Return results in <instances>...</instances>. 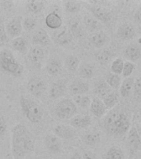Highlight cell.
<instances>
[{"instance_id":"1","label":"cell","mask_w":141,"mask_h":159,"mask_svg":"<svg viewBox=\"0 0 141 159\" xmlns=\"http://www.w3.org/2000/svg\"><path fill=\"white\" fill-rule=\"evenodd\" d=\"M35 149L34 138L26 126L17 124L12 129L11 152L13 159H24Z\"/></svg>"},{"instance_id":"2","label":"cell","mask_w":141,"mask_h":159,"mask_svg":"<svg viewBox=\"0 0 141 159\" xmlns=\"http://www.w3.org/2000/svg\"><path fill=\"white\" fill-rule=\"evenodd\" d=\"M102 126L110 136L123 138L130 129L129 115L125 109L114 107L104 116Z\"/></svg>"},{"instance_id":"3","label":"cell","mask_w":141,"mask_h":159,"mask_svg":"<svg viewBox=\"0 0 141 159\" xmlns=\"http://www.w3.org/2000/svg\"><path fill=\"white\" fill-rule=\"evenodd\" d=\"M20 106L22 114L32 124H38L43 118V109L37 101L25 95L20 97Z\"/></svg>"},{"instance_id":"4","label":"cell","mask_w":141,"mask_h":159,"mask_svg":"<svg viewBox=\"0 0 141 159\" xmlns=\"http://www.w3.org/2000/svg\"><path fill=\"white\" fill-rule=\"evenodd\" d=\"M0 69L14 77L21 76L24 70L22 65L8 49H3L0 52Z\"/></svg>"},{"instance_id":"5","label":"cell","mask_w":141,"mask_h":159,"mask_svg":"<svg viewBox=\"0 0 141 159\" xmlns=\"http://www.w3.org/2000/svg\"><path fill=\"white\" fill-rule=\"evenodd\" d=\"M55 112L61 119H71L77 113V106L70 99H62L57 104Z\"/></svg>"},{"instance_id":"6","label":"cell","mask_w":141,"mask_h":159,"mask_svg":"<svg viewBox=\"0 0 141 159\" xmlns=\"http://www.w3.org/2000/svg\"><path fill=\"white\" fill-rule=\"evenodd\" d=\"M27 89L30 94L35 97L42 96L47 90V84L44 80L37 76L30 78L27 82Z\"/></svg>"},{"instance_id":"7","label":"cell","mask_w":141,"mask_h":159,"mask_svg":"<svg viewBox=\"0 0 141 159\" xmlns=\"http://www.w3.org/2000/svg\"><path fill=\"white\" fill-rule=\"evenodd\" d=\"M22 17L17 16V17H12V19L9 20L4 25L7 37L14 39L16 37L21 36V33L22 32Z\"/></svg>"},{"instance_id":"8","label":"cell","mask_w":141,"mask_h":159,"mask_svg":"<svg viewBox=\"0 0 141 159\" xmlns=\"http://www.w3.org/2000/svg\"><path fill=\"white\" fill-rule=\"evenodd\" d=\"M127 146L132 153L141 149V138L136 128L133 126L129 129L127 137Z\"/></svg>"},{"instance_id":"9","label":"cell","mask_w":141,"mask_h":159,"mask_svg":"<svg viewBox=\"0 0 141 159\" xmlns=\"http://www.w3.org/2000/svg\"><path fill=\"white\" fill-rule=\"evenodd\" d=\"M52 133L55 136L60 139H72L76 136V129L72 128L71 125L67 124H57L54 127Z\"/></svg>"},{"instance_id":"10","label":"cell","mask_w":141,"mask_h":159,"mask_svg":"<svg viewBox=\"0 0 141 159\" xmlns=\"http://www.w3.org/2000/svg\"><path fill=\"white\" fill-rule=\"evenodd\" d=\"M73 35L67 27H61L59 29L56 30L53 36V39L55 42L61 46H66L70 44L73 40Z\"/></svg>"},{"instance_id":"11","label":"cell","mask_w":141,"mask_h":159,"mask_svg":"<svg viewBox=\"0 0 141 159\" xmlns=\"http://www.w3.org/2000/svg\"><path fill=\"white\" fill-rule=\"evenodd\" d=\"M27 57L32 65L40 66L45 59L44 50L38 46H32L27 52Z\"/></svg>"},{"instance_id":"12","label":"cell","mask_w":141,"mask_h":159,"mask_svg":"<svg viewBox=\"0 0 141 159\" xmlns=\"http://www.w3.org/2000/svg\"><path fill=\"white\" fill-rule=\"evenodd\" d=\"M89 84L82 79H75L69 85V92L72 96L82 95L89 91Z\"/></svg>"},{"instance_id":"13","label":"cell","mask_w":141,"mask_h":159,"mask_svg":"<svg viewBox=\"0 0 141 159\" xmlns=\"http://www.w3.org/2000/svg\"><path fill=\"white\" fill-rule=\"evenodd\" d=\"M88 9L92 13V16L96 17L98 21L103 22H108L111 19V13L108 10L97 5H89Z\"/></svg>"},{"instance_id":"14","label":"cell","mask_w":141,"mask_h":159,"mask_svg":"<svg viewBox=\"0 0 141 159\" xmlns=\"http://www.w3.org/2000/svg\"><path fill=\"white\" fill-rule=\"evenodd\" d=\"M44 145L52 153H58L62 149V141L53 134H47L44 138Z\"/></svg>"},{"instance_id":"15","label":"cell","mask_w":141,"mask_h":159,"mask_svg":"<svg viewBox=\"0 0 141 159\" xmlns=\"http://www.w3.org/2000/svg\"><path fill=\"white\" fill-rule=\"evenodd\" d=\"M89 109L90 112L98 119H102L106 114L107 111V109L105 106L103 101L97 97L92 99Z\"/></svg>"},{"instance_id":"16","label":"cell","mask_w":141,"mask_h":159,"mask_svg":"<svg viewBox=\"0 0 141 159\" xmlns=\"http://www.w3.org/2000/svg\"><path fill=\"white\" fill-rule=\"evenodd\" d=\"M116 34L118 37L122 40H131L135 37L136 32L133 25L128 22H124L118 27Z\"/></svg>"},{"instance_id":"17","label":"cell","mask_w":141,"mask_h":159,"mask_svg":"<svg viewBox=\"0 0 141 159\" xmlns=\"http://www.w3.org/2000/svg\"><path fill=\"white\" fill-rule=\"evenodd\" d=\"M51 42V38L48 35L47 32L43 28L38 29L34 32V34L32 35V46H38V47H45L48 45Z\"/></svg>"},{"instance_id":"18","label":"cell","mask_w":141,"mask_h":159,"mask_svg":"<svg viewBox=\"0 0 141 159\" xmlns=\"http://www.w3.org/2000/svg\"><path fill=\"white\" fill-rule=\"evenodd\" d=\"M70 125L75 129H85L91 126L92 118L85 114V115H75L70 119Z\"/></svg>"},{"instance_id":"19","label":"cell","mask_w":141,"mask_h":159,"mask_svg":"<svg viewBox=\"0 0 141 159\" xmlns=\"http://www.w3.org/2000/svg\"><path fill=\"white\" fill-rule=\"evenodd\" d=\"M124 55L130 62L136 61L141 57V47L136 43H131L125 49Z\"/></svg>"},{"instance_id":"20","label":"cell","mask_w":141,"mask_h":159,"mask_svg":"<svg viewBox=\"0 0 141 159\" xmlns=\"http://www.w3.org/2000/svg\"><path fill=\"white\" fill-rule=\"evenodd\" d=\"M45 23L48 28L56 31L62 27V19L57 12H52L47 15L45 18Z\"/></svg>"},{"instance_id":"21","label":"cell","mask_w":141,"mask_h":159,"mask_svg":"<svg viewBox=\"0 0 141 159\" xmlns=\"http://www.w3.org/2000/svg\"><path fill=\"white\" fill-rule=\"evenodd\" d=\"M112 90L110 87L107 84L105 80H99L95 83L94 92L96 94L97 98L103 99L107 94H109Z\"/></svg>"},{"instance_id":"22","label":"cell","mask_w":141,"mask_h":159,"mask_svg":"<svg viewBox=\"0 0 141 159\" xmlns=\"http://www.w3.org/2000/svg\"><path fill=\"white\" fill-rule=\"evenodd\" d=\"M89 41L93 47L100 48V47H103L106 43L107 41H108V37H107L106 34L103 31L100 30V31L93 32L90 36Z\"/></svg>"},{"instance_id":"23","label":"cell","mask_w":141,"mask_h":159,"mask_svg":"<svg viewBox=\"0 0 141 159\" xmlns=\"http://www.w3.org/2000/svg\"><path fill=\"white\" fill-rule=\"evenodd\" d=\"M66 92V84L63 81H57L52 84L49 89V97L56 99L63 96Z\"/></svg>"},{"instance_id":"24","label":"cell","mask_w":141,"mask_h":159,"mask_svg":"<svg viewBox=\"0 0 141 159\" xmlns=\"http://www.w3.org/2000/svg\"><path fill=\"white\" fill-rule=\"evenodd\" d=\"M12 47L15 51H17V52H19L22 55H27L29 51L28 42L25 37H21V36L12 39Z\"/></svg>"},{"instance_id":"25","label":"cell","mask_w":141,"mask_h":159,"mask_svg":"<svg viewBox=\"0 0 141 159\" xmlns=\"http://www.w3.org/2000/svg\"><path fill=\"white\" fill-rule=\"evenodd\" d=\"M82 141L86 145L88 146H96L101 142V134L99 131H91L86 133L82 137Z\"/></svg>"},{"instance_id":"26","label":"cell","mask_w":141,"mask_h":159,"mask_svg":"<svg viewBox=\"0 0 141 159\" xmlns=\"http://www.w3.org/2000/svg\"><path fill=\"white\" fill-rule=\"evenodd\" d=\"M134 79L133 77L129 76L127 77L121 82L120 86V93L121 94L122 97L126 98L130 94L132 89L134 88Z\"/></svg>"},{"instance_id":"27","label":"cell","mask_w":141,"mask_h":159,"mask_svg":"<svg viewBox=\"0 0 141 159\" xmlns=\"http://www.w3.org/2000/svg\"><path fill=\"white\" fill-rule=\"evenodd\" d=\"M78 72V75H79L82 79H92V77L95 75L96 73V70L94 66L90 64H85L80 65L79 68L77 70Z\"/></svg>"},{"instance_id":"28","label":"cell","mask_w":141,"mask_h":159,"mask_svg":"<svg viewBox=\"0 0 141 159\" xmlns=\"http://www.w3.org/2000/svg\"><path fill=\"white\" fill-rule=\"evenodd\" d=\"M62 62L60 61L58 59L50 60L46 66V70H47V74L52 75V76L57 75L60 72L62 71Z\"/></svg>"},{"instance_id":"29","label":"cell","mask_w":141,"mask_h":159,"mask_svg":"<svg viewBox=\"0 0 141 159\" xmlns=\"http://www.w3.org/2000/svg\"><path fill=\"white\" fill-rule=\"evenodd\" d=\"M81 61L80 59L77 56L74 55H70L66 57L64 61V65L67 70L71 73H74V72L77 71V70L79 68Z\"/></svg>"},{"instance_id":"30","label":"cell","mask_w":141,"mask_h":159,"mask_svg":"<svg viewBox=\"0 0 141 159\" xmlns=\"http://www.w3.org/2000/svg\"><path fill=\"white\" fill-rule=\"evenodd\" d=\"M83 22H84L85 26L87 27V29L93 32L100 31L101 27V22L92 15H85L84 17H83Z\"/></svg>"},{"instance_id":"31","label":"cell","mask_w":141,"mask_h":159,"mask_svg":"<svg viewBox=\"0 0 141 159\" xmlns=\"http://www.w3.org/2000/svg\"><path fill=\"white\" fill-rule=\"evenodd\" d=\"M101 100L103 101L105 106L108 110V109H111L114 107L116 106V104L119 102V96H118V94L116 92L111 91Z\"/></svg>"},{"instance_id":"32","label":"cell","mask_w":141,"mask_h":159,"mask_svg":"<svg viewBox=\"0 0 141 159\" xmlns=\"http://www.w3.org/2000/svg\"><path fill=\"white\" fill-rule=\"evenodd\" d=\"M104 159H125V154L119 147L113 146L107 150Z\"/></svg>"},{"instance_id":"33","label":"cell","mask_w":141,"mask_h":159,"mask_svg":"<svg viewBox=\"0 0 141 159\" xmlns=\"http://www.w3.org/2000/svg\"><path fill=\"white\" fill-rule=\"evenodd\" d=\"M113 53L109 50H102L96 54V59L101 65H107L113 58Z\"/></svg>"},{"instance_id":"34","label":"cell","mask_w":141,"mask_h":159,"mask_svg":"<svg viewBox=\"0 0 141 159\" xmlns=\"http://www.w3.org/2000/svg\"><path fill=\"white\" fill-rule=\"evenodd\" d=\"M106 82L111 89H118L121 84V78L119 75L114 74V73H109L106 76Z\"/></svg>"},{"instance_id":"35","label":"cell","mask_w":141,"mask_h":159,"mask_svg":"<svg viewBox=\"0 0 141 159\" xmlns=\"http://www.w3.org/2000/svg\"><path fill=\"white\" fill-rule=\"evenodd\" d=\"M72 101L74 102L75 104L77 106L81 107L82 109H89L90 104L92 102V99H90L89 96L86 94H82V95H76L73 96Z\"/></svg>"},{"instance_id":"36","label":"cell","mask_w":141,"mask_h":159,"mask_svg":"<svg viewBox=\"0 0 141 159\" xmlns=\"http://www.w3.org/2000/svg\"><path fill=\"white\" fill-rule=\"evenodd\" d=\"M27 8L30 12L37 14L44 9V2L42 1H29L27 2Z\"/></svg>"},{"instance_id":"37","label":"cell","mask_w":141,"mask_h":159,"mask_svg":"<svg viewBox=\"0 0 141 159\" xmlns=\"http://www.w3.org/2000/svg\"><path fill=\"white\" fill-rule=\"evenodd\" d=\"M70 28L69 30L73 35V37H82L84 36V30L82 27V24L77 21H73L70 22Z\"/></svg>"},{"instance_id":"38","label":"cell","mask_w":141,"mask_h":159,"mask_svg":"<svg viewBox=\"0 0 141 159\" xmlns=\"http://www.w3.org/2000/svg\"><path fill=\"white\" fill-rule=\"evenodd\" d=\"M124 60L120 58V57H117L115 60H113V61L111 62L110 65V70L111 73L116 75L122 74V70H123V67H124Z\"/></svg>"},{"instance_id":"39","label":"cell","mask_w":141,"mask_h":159,"mask_svg":"<svg viewBox=\"0 0 141 159\" xmlns=\"http://www.w3.org/2000/svg\"><path fill=\"white\" fill-rule=\"evenodd\" d=\"M37 21L36 18L32 17H27L22 20V29H24L27 32H31L35 29L37 27Z\"/></svg>"},{"instance_id":"40","label":"cell","mask_w":141,"mask_h":159,"mask_svg":"<svg viewBox=\"0 0 141 159\" xmlns=\"http://www.w3.org/2000/svg\"><path fill=\"white\" fill-rule=\"evenodd\" d=\"M64 7L69 13H77L81 10V3L77 1H66L64 2Z\"/></svg>"},{"instance_id":"41","label":"cell","mask_w":141,"mask_h":159,"mask_svg":"<svg viewBox=\"0 0 141 159\" xmlns=\"http://www.w3.org/2000/svg\"><path fill=\"white\" fill-rule=\"evenodd\" d=\"M135 66L133 62L130 61H125L124 63V67H123V70H122V75L125 78L129 77L131 74L134 72Z\"/></svg>"},{"instance_id":"42","label":"cell","mask_w":141,"mask_h":159,"mask_svg":"<svg viewBox=\"0 0 141 159\" xmlns=\"http://www.w3.org/2000/svg\"><path fill=\"white\" fill-rule=\"evenodd\" d=\"M134 89L135 96L141 98V76L137 80H134Z\"/></svg>"},{"instance_id":"43","label":"cell","mask_w":141,"mask_h":159,"mask_svg":"<svg viewBox=\"0 0 141 159\" xmlns=\"http://www.w3.org/2000/svg\"><path fill=\"white\" fill-rule=\"evenodd\" d=\"M7 122H6V119L0 115V137L4 135L6 131H7Z\"/></svg>"},{"instance_id":"44","label":"cell","mask_w":141,"mask_h":159,"mask_svg":"<svg viewBox=\"0 0 141 159\" xmlns=\"http://www.w3.org/2000/svg\"><path fill=\"white\" fill-rule=\"evenodd\" d=\"M7 41V35L5 30V26L3 24L0 25V44Z\"/></svg>"},{"instance_id":"45","label":"cell","mask_w":141,"mask_h":159,"mask_svg":"<svg viewBox=\"0 0 141 159\" xmlns=\"http://www.w3.org/2000/svg\"><path fill=\"white\" fill-rule=\"evenodd\" d=\"M82 156L83 159H97L96 153L91 150H84Z\"/></svg>"},{"instance_id":"46","label":"cell","mask_w":141,"mask_h":159,"mask_svg":"<svg viewBox=\"0 0 141 159\" xmlns=\"http://www.w3.org/2000/svg\"><path fill=\"white\" fill-rule=\"evenodd\" d=\"M134 20L136 21L139 24L141 25V8L138 9L134 14Z\"/></svg>"},{"instance_id":"47","label":"cell","mask_w":141,"mask_h":159,"mask_svg":"<svg viewBox=\"0 0 141 159\" xmlns=\"http://www.w3.org/2000/svg\"><path fill=\"white\" fill-rule=\"evenodd\" d=\"M70 159H83V158H82V154L79 153L78 152H75L72 153V157H71V158Z\"/></svg>"},{"instance_id":"48","label":"cell","mask_w":141,"mask_h":159,"mask_svg":"<svg viewBox=\"0 0 141 159\" xmlns=\"http://www.w3.org/2000/svg\"><path fill=\"white\" fill-rule=\"evenodd\" d=\"M3 24V17L0 15V25Z\"/></svg>"},{"instance_id":"49","label":"cell","mask_w":141,"mask_h":159,"mask_svg":"<svg viewBox=\"0 0 141 159\" xmlns=\"http://www.w3.org/2000/svg\"><path fill=\"white\" fill-rule=\"evenodd\" d=\"M139 136H140V138H141V126H140V128H139Z\"/></svg>"},{"instance_id":"50","label":"cell","mask_w":141,"mask_h":159,"mask_svg":"<svg viewBox=\"0 0 141 159\" xmlns=\"http://www.w3.org/2000/svg\"><path fill=\"white\" fill-rule=\"evenodd\" d=\"M139 32H140V34H141V27H140V28H139Z\"/></svg>"},{"instance_id":"51","label":"cell","mask_w":141,"mask_h":159,"mask_svg":"<svg viewBox=\"0 0 141 159\" xmlns=\"http://www.w3.org/2000/svg\"><path fill=\"white\" fill-rule=\"evenodd\" d=\"M0 46H1V44H0Z\"/></svg>"}]
</instances>
